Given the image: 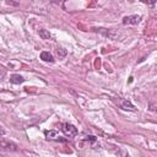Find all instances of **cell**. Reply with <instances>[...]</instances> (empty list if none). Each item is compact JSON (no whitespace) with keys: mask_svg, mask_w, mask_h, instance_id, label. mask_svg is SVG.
Segmentation results:
<instances>
[{"mask_svg":"<svg viewBox=\"0 0 157 157\" xmlns=\"http://www.w3.org/2000/svg\"><path fill=\"white\" fill-rule=\"evenodd\" d=\"M58 54H59V56H65L66 55V50L63 49V48H58Z\"/></svg>","mask_w":157,"mask_h":157,"instance_id":"obj_12","label":"cell"},{"mask_svg":"<svg viewBox=\"0 0 157 157\" xmlns=\"http://www.w3.org/2000/svg\"><path fill=\"white\" fill-rule=\"evenodd\" d=\"M144 4H147L148 6H151V7H153L155 6V4H156V0H141Z\"/></svg>","mask_w":157,"mask_h":157,"instance_id":"obj_11","label":"cell"},{"mask_svg":"<svg viewBox=\"0 0 157 157\" xmlns=\"http://www.w3.org/2000/svg\"><path fill=\"white\" fill-rule=\"evenodd\" d=\"M38 34H39V37H40L42 39H50V33H49L47 29L40 28V29L38 31Z\"/></svg>","mask_w":157,"mask_h":157,"instance_id":"obj_8","label":"cell"},{"mask_svg":"<svg viewBox=\"0 0 157 157\" xmlns=\"http://www.w3.org/2000/svg\"><path fill=\"white\" fill-rule=\"evenodd\" d=\"M23 81H25V78H23L21 75H18V74H13V75H11V77H10V82L16 83V85L22 83Z\"/></svg>","mask_w":157,"mask_h":157,"instance_id":"obj_7","label":"cell"},{"mask_svg":"<svg viewBox=\"0 0 157 157\" xmlns=\"http://www.w3.org/2000/svg\"><path fill=\"white\" fill-rule=\"evenodd\" d=\"M61 130H63V132H64L67 137H75V136L77 135V129H76V126H74L72 124H69V123H64Z\"/></svg>","mask_w":157,"mask_h":157,"instance_id":"obj_1","label":"cell"},{"mask_svg":"<svg viewBox=\"0 0 157 157\" xmlns=\"http://www.w3.org/2000/svg\"><path fill=\"white\" fill-rule=\"evenodd\" d=\"M40 59L45 63H54V58L49 52H42L40 53Z\"/></svg>","mask_w":157,"mask_h":157,"instance_id":"obj_6","label":"cell"},{"mask_svg":"<svg viewBox=\"0 0 157 157\" xmlns=\"http://www.w3.org/2000/svg\"><path fill=\"white\" fill-rule=\"evenodd\" d=\"M5 2L10 6H17L20 4V0H5Z\"/></svg>","mask_w":157,"mask_h":157,"instance_id":"obj_10","label":"cell"},{"mask_svg":"<svg viewBox=\"0 0 157 157\" xmlns=\"http://www.w3.org/2000/svg\"><path fill=\"white\" fill-rule=\"evenodd\" d=\"M45 137L48 139V140H53V141H60V142H64V141H66V139H64V137H61L56 131H54V130H47L45 132Z\"/></svg>","mask_w":157,"mask_h":157,"instance_id":"obj_3","label":"cell"},{"mask_svg":"<svg viewBox=\"0 0 157 157\" xmlns=\"http://www.w3.org/2000/svg\"><path fill=\"white\" fill-rule=\"evenodd\" d=\"M0 148L6 151H17V146L10 141H0Z\"/></svg>","mask_w":157,"mask_h":157,"instance_id":"obj_5","label":"cell"},{"mask_svg":"<svg viewBox=\"0 0 157 157\" xmlns=\"http://www.w3.org/2000/svg\"><path fill=\"white\" fill-rule=\"evenodd\" d=\"M119 104H120V108L121 109H125V110H131V112H135L136 108L134 107V104L128 101V99H124V98H120L119 99Z\"/></svg>","mask_w":157,"mask_h":157,"instance_id":"obj_4","label":"cell"},{"mask_svg":"<svg viewBox=\"0 0 157 157\" xmlns=\"http://www.w3.org/2000/svg\"><path fill=\"white\" fill-rule=\"evenodd\" d=\"M141 20V16L139 15H129L123 18V25H137Z\"/></svg>","mask_w":157,"mask_h":157,"instance_id":"obj_2","label":"cell"},{"mask_svg":"<svg viewBox=\"0 0 157 157\" xmlns=\"http://www.w3.org/2000/svg\"><path fill=\"white\" fill-rule=\"evenodd\" d=\"M83 140H85V141H90V142H96V141H97V137L93 136V135H87V136H85Z\"/></svg>","mask_w":157,"mask_h":157,"instance_id":"obj_9","label":"cell"},{"mask_svg":"<svg viewBox=\"0 0 157 157\" xmlns=\"http://www.w3.org/2000/svg\"><path fill=\"white\" fill-rule=\"evenodd\" d=\"M5 134V130H4V128L0 125V135H4Z\"/></svg>","mask_w":157,"mask_h":157,"instance_id":"obj_13","label":"cell"}]
</instances>
